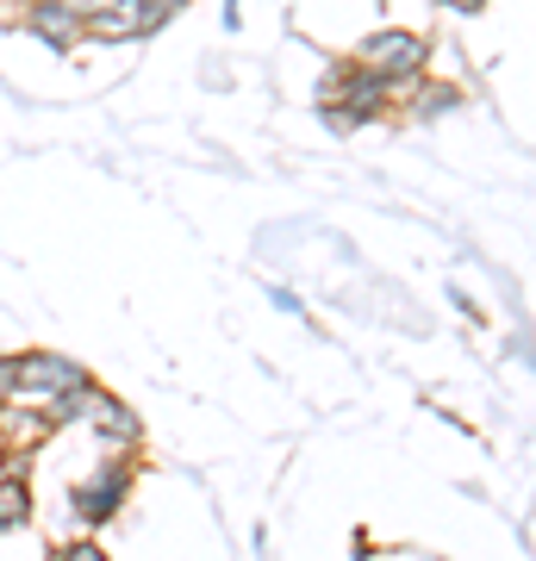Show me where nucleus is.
Listing matches in <instances>:
<instances>
[{
    "instance_id": "nucleus-5",
    "label": "nucleus",
    "mask_w": 536,
    "mask_h": 561,
    "mask_svg": "<svg viewBox=\"0 0 536 561\" xmlns=\"http://www.w3.org/2000/svg\"><path fill=\"white\" fill-rule=\"evenodd\" d=\"M150 32H162V20L144 0H106V7L88 13V25H81V38H94V44H138V38H150Z\"/></svg>"
},
{
    "instance_id": "nucleus-2",
    "label": "nucleus",
    "mask_w": 536,
    "mask_h": 561,
    "mask_svg": "<svg viewBox=\"0 0 536 561\" xmlns=\"http://www.w3.org/2000/svg\"><path fill=\"white\" fill-rule=\"evenodd\" d=\"M387 101H394V88L375 81L368 69H356V62H338V69H324V81H318V106H343V113H356L362 125L380 119Z\"/></svg>"
},
{
    "instance_id": "nucleus-8",
    "label": "nucleus",
    "mask_w": 536,
    "mask_h": 561,
    "mask_svg": "<svg viewBox=\"0 0 536 561\" xmlns=\"http://www.w3.org/2000/svg\"><path fill=\"white\" fill-rule=\"evenodd\" d=\"M88 424H94V437L106 443V449H132V443L144 437L138 412H132V405H119V400H106V393H94V412H88Z\"/></svg>"
},
{
    "instance_id": "nucleus-15",
    "label": "nucleus",
    "mask_w": 536,
    "mask_h": 561,
    "mask_svg": "<svg viewBox=\"0 0 536 561\" xmlns=\"http://www.w3.org/2000/svg\"><path fill=\"white\" fill-rule=\"evenodd\" d=\"M269 300H275L281 312H306V306H299V294H287V287H275V294H269Z\"/></svg>"
},
{
    "instance_id": "nucleus-17",
    "label": "nucleus",
    "mask_w": 536,
    "mask_h": 561,
    "mask_svg": "<svg viewBox=\"0 0 536 561\" xmlns=\"http://www.w3.org/2000/svg\"><path fill=\"white\" fill-rule=\"evenodd\" d=\"M7 474H20V461L7 456V443H0V481H7Z\"/></svg>"
},
{
    "instance_id": "nucleus-19",
    "label": "nucleus",
    "mask_w": 536,
    "mask_h": 561,
    "mask_svg": "<svg viewBox=\"0 0 536 561\" xmlns=\"http://www.w3.org/2000/svg\"><path fill=\"white\" fill-rule=\"evenodd\" d=\"M0 7H25V0H0Z\"/></svg>"
},
{
    "instance_id": "nucleus-3",
    "label": "nucleus",
    "mask_w": 536,
    "mask_h": 561,
    "mask_svg": "<svg viewBox=\"0 0 536 561\" xmlns=\"http://www.w3.org/2000/svg\"><path fill=\"white\" fill-rule=\"evenodd\" d=\"M13 368H20V400H44V405L94 381L81 362L57 356V350H25V356H13Z\"/></svg>"
},
{
    "instance_id": "nucleus-12",
    "label": "nucleus",
    "mask_w": 536,
    "mask_h": 561,
    "mask_svg": "<svg viewBox=\"0 0 536 561\" xmlns=\"http://www.w3.org/2000/svg\"><path fill=\"white\" fill-rule=\"evenodd\" d=\"M20 400V368H13V356H0V405Z\"/></svg>"
},
{
    "instance_id": "nucleus-14",
    "label": "nucleus",
    "mask_w": 536,
    "mask_h": 561,
    "mask_svg": "<svg viewBox=\"0 0 536 561\" xmlns=\"http://www.w3.org/2000/svg\"><path fill=\"white\" fill-rule=\"evenodd\" d=\"M144 7H150V13H157L162 25H169V20H175V13H181V7H187V0H144Z\"/></svg>"
},
{
    "instance_id": "nucleus-13",
    "label": "nucleus",
    "mask_w": 536,
    "mask_h": 561,
    "mask_svg": "<svg viewBox=\"0 0 536 561\" xmlns=\"http://www.w3.org/2000/svg\"><path fill=\"white\" fill-rule=\"evenodd\" d=\"M57 561H106V549H100V542H69Z\"/></svg>"
},
{
    "instance_id": "nucleus-1",
    "label": "nucleus",
    "mask_w": 536,
    "mask_h": 561,
    "mask_svg": "<svg viewBox=\"0 0 536 561\" xmlns=\"http://www.w3.org/2000/svg\"><path fill=\"white\" fill-rule=\"evenodd\" d=\"M424 57H431V38L424 32H412V25H380V32H368V38L356 44V69H368L375 81H387V88H418L424 81Z\"/></svg>"
},
{
    "instance_id": "nucleus-11",
    "label": "nucleus",
    "mask_w": 536,
    "mask_h": 561,
    "mask_svg": "<svg viewBox=\"0 0 536 561\" xmlns=\"http://www.w3.org/2000/svg\"><path fill=\"white\" fill-rule=\"evenodd\" d=\"M318 119L331 125L338 138H350V131H362V119H356V113H343V106H318Z\"/></svg>"
},
{
    "instance_id": "nucleus-16",
    "label": "nucleus",
    "mask_w": 536,
    "mask_h": 561,
    "mask_svg": "<svg viewBox=\"0 0 536 561\" xmlns=\"http://www.w3.org/2000/svg\"><path fill=\"white\" fill-rule=\"evenodd\" d=\"M243 25V0H225V32H238Z\"/></svg>"
},
{
    "instance_id": "nucleus-10",
    "label": "nucleus",
    "mask_w": 536,
    "mask_h": 561,
    "mask_svg": "<svg viewBox=\"0 0 536 561\" xmlns=\"http://www.w3.org/2000/svg\"><path fill=\"white\" fill-rule=\"evenodd\" d=\"M32 524V486L20 474H7L0 481V530H25Z\"/></svg>"
},
{
    "instance_id": "nucleus-7",
    "label": "nucleus",
    "mask_w": 536,
    "mask_h": 561,
    "mask_svg": "<svg viewBox=\"0 0 536 561\" xmlns=\"http://www.w3.org/2000/svg\"><path fill=\"white\" fill-rule=\"evenodd\" d=\"M50 412H25V405H0V443H7V456L20 461L32 456V449H44L50 443Z\"/></svg>"
},
{
    "instance_id": "nucleus-4",
    "label": "nucleus",
    "mask_w": 536,
    "mask_h": 561,
    "mask_svg": "<svg viewBox=\"0 0 536 561\" xmlns=\"http://www.w3.org/2000/svg\"><path fill=\"white\" fill-rule=\"evenodd\" d=\"M125 493H132V468H125V461H106V468H94L88 481L69 486V512H76L88 530H100V524L125 505Z\"/></svg>"
},
{
    "instance_id": "nucleus-9",
    "label": "nucleus",
    "mask_w": 536,
    "mask_h": 561,
    "mask_svg": "<svg viewBox=\"0 0 536 561\" xmlns=\"http://www.w3.org/2000/svg\"><path fill=\"white\" fill-rule=\"evenodd\" d=\"M456 106H461V81H431V88L412 94V119L431 125V119H443V113H456Z\"/></svg>"
},
{
    "instance_id": "nucleus-6",
    "label": "nucleus",
    "mask_w": 536,
    "mask_h": 561,
    "mask_svg": "<svg viewBox=\"0 0 536 561\" xmlns=\"http://www.w3.org/2000/svg\"><path fill=\"white\" fill-rule=\"evenodd\" d=\"M20 25L44 44V50L69 57V50L81 44V25H88V20H81V13H69L62 0H25V7H20Z\"/></svg>"
},
{
    "instance_id": "nucleus-18",
    "label": "nucleus",
    "mask_w": 536,
    "mask_h": 561,
    "mask_svg": "<svg viewBox=\"0 0 536 561\" xmlns=\"http://www.w3.org/2000/svg\"><path fill=\"white\" fill-rule=\"evenodd\" d=\"M443 7H456V13H480L487 0H443Z\"/></svg>"
}]
</instances>
